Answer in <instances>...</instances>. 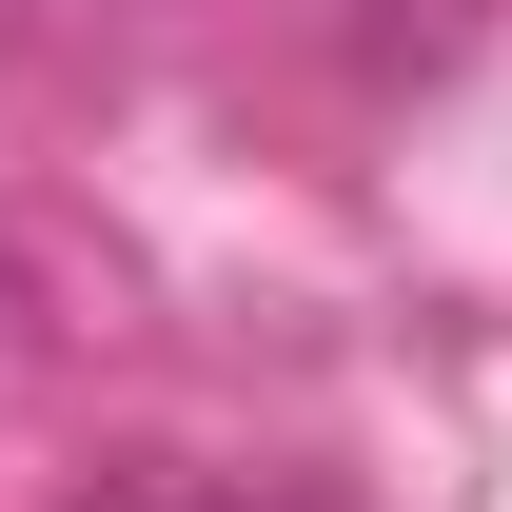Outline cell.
<instances>
[{
  "label": "cell",
  "mask_w": 512,
  "mask_h": 512,
  "mask_svg": "<svg viewBox=\"0 0 512 512\" xmlns=\"http://www.w3.org/2000/svg\"><path fill=\"white\" fill-rule=\"evenodd\" d=\"M178 512H237V493H178Z\"/></svg>",
  "instance_id": "cell-1"
}]
</instances>
